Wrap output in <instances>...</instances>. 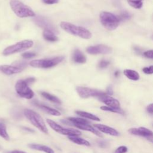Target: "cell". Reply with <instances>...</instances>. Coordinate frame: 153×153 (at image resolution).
<instances>
[{
    "mask_svg": "<svg viewBox=\"0 0 153 153\" xmlns=\"http://www.w3.org/2000/svg\"><path fill=\"white\" fill-rule=\"evenodd\" d=\"M60 26L66 32L83 39H90L91 37V32L81 26H78L66 22H61Z\"/></svg>",
    "mask_w": 153,
    "mask_h": 153,
    "instance_id": "obj_1",
    "label": "cell"
},
{
    "mask_svg": "<svg viewBox=\"0 0 153 153\" xmlns=\"http://www.w3.org/2000/svg\"><path fill=\"white\" fill-rule=\"evenodd\" d=\"M23 112L25 116L33 126L45 134L48 133V128L45 125V123L39 114L33 111V110L29 109H25Z\"/></svg>",
    "mask_w": 153,
    "mask_h": 153,
    "instance_id": "obj_2",
    "label": "cell"
},
{
    "mask_svg": "<svg viewBox=\"0 0 153 153\" xmlns=\"http://www.w3.org/2000/svg\"><path fill=\"white\" fill-rule=\"evenodd\" d=\"M10 6L14 13L19 17H35L33 11L19 0H10Z\"/></svg>",
    "mask_w": 153,
    "mask_h": 153,
    "instance_id": "obj_3",
    "label": "cell"
},
{
    "mask_svg": "<svg viewBox=\"0 0 153 153\" xmlns=\"http://www.w3.org/2000/svg\"><path fill=\"white\" fill-rule=\"evenodd\" d=\"M99 17L102 25L109 30L116 29L120 22L117 16L107 11H102L100 14Z\"/></svg>",
    "mask_w": 153,
    "mask_h": 153,
    "instance_id": "obj_4",
    "label": "cell"
},
{
    "mask_svg": "<svg viewBox=\"0 0 153 153\" xmlns=\"http://www.w3.org/2000/svg\"><path fill=\"white\" fill-rule=\"evenodd\" d=\"M64 58V56H57L44 59L33 60L29 63V65L33 68H50L60 63Z\"/></svg>",
    "mask_w": 153,
    "mask_h": 153,
    "instance_id": "obj_5",
    "label": "cell"
},
{
    "mask_svg": "<svg viewBox=\"0 0 153 153\" xmlns=\"http://www.w3.org/2000/svg\"><path fill=\"white\" fill-rule=\"evenodd\" d=\"M33 42L32 40H23L10 45L5 48L2 52L3 55L8 56L16 53L26 50L32 47Z\"/></svg>",
    "mask_w": 153,
    "mask_h": 153,
    "instance_id": "obj_6",
    "label": "cell"
},
{
    "mask_svg": "<svg viewBox=\"0 0 153 153\" xmlns=\"http://www.w3.org/2000/svg\"><path fill=\"white\" fill-rule=\"evenodd\" d=\"M46 121L53 130L61 134L68 136H78L81 134L80 131L73 128H65L50 119H47Z\"/></svg>",
    "mask_w": 153,
    "mask_h": 153,
    "instance_id": "obj_7",
    "label": "cell"
},
{
    "mask_svg": "<svg viewBox=\"0 0 153 153\" xmlns=\"http://www.w3.org/2000/svg\"><path fill=\"white\" fill-rule=\"evenodd\" d=\"M17 93L22 97L30 99L34 96L33 91L29 88V85L23 79L19 80L15 85Z\"/></svg>",
    "mask_w": 153,
    "mask_h": 153,
    "instance_id": "obj_8",
    "label": "cell"
},
{
    "mask_svg": "<svg viewBox=\"0 0 153 153\" xmlns=\"http://www.w3.org/2000/svg\"><path fill=\"white\" fill-rule=\"evenodd\" d=\"M76 91L79 96L81 98H88L90 97H99L103 95L106 94V93L100 91L98 90L88 88V87H80L78 86L76 88Z\"/></svg>",
    "mask_w": 153,
    "mask_h": 153,
    "instance_id": "obj_9",
    "label": "cell"
},
{
    "mask_svg": "<svg viewBox=\"0 0 153 153\" xmlns=\"http://www.w3.org/2000/svg\"><path fill=\"white\" fill-rule=\"evenodd\" d=\"M87 52L91 54H110L112 51L111 47L103 44H99L93 46H90L87 48Z\"/></svg>",
    "mask_w": 153,
    "mask_h": 153,
    "instance_id": "obj_10",
    "label": "cell"
},
{
    "mask_svg": "<svg viewBox=\"0 0 153 153\" xmlns=\"http://www.w3.org/2000/svg\"><path fill=\"white\" fill-rule=\"evenodd\" d=\"M128 131L131 134L148 138V139H150L151 142H152V131L146 127H140L139 128H130L128 130Z\"/></svg>",
    "mask_w": 153,
    "mask_h": 153,
    "instance_id": "obj_11",
    "label": "cell"
},
{
    "mask_svg": "<svg viewBox=\"0 0 153 153\" xmlns=\"http://www.w3.org/2000/svg\"><path fill=\"white\" fill-rule=\"evenodd\" d=\"M34 21L37 25L40 27H44V29L50 30L54 33L57 32L56 27L46 18L42 16H38L34 18Z\"/></svg>",
    "mask_w": 153,
    "mask_h": 153,
    "instance_id": "obj_12",
    "label": "cell"
},
{
    "mask_svg": "<svg viewBox=\"0 0 153 153\" xmlns=\"http://www.w3.org/2000/svg\"><path fill=\"white\" fill-rule=\"evenodd\" d=\"M98 99L100 101L102 102L109 107L113 108H120V103L119 101L117 99L113 98L108 94H105L101 97H98Z\"/></svg>",
    "mask_w": 153,
    "mask_h": 153,
    "instance_id": "obj_13",
    "label": "cell"
},
{
    "mask_svg": "<svg viewBox=\"0 0 153 153\" xmlns=\"http://www.w3.org/2000/svg\"><path fill=\"white\" fill-rule=\"evenodd\" d=\"M94 127L100 132L104 133L107 134H109L113 136H118L120 135L119 132L115 130V128L111 127L109 126L101 124H94Z\"/></svg>",
    "mask_w": 153,
    "mask_h": 153,
    "instance_id": "obj_14",
    "label": "cell"
},
{
    "mask_svg": "<svg viewBox=\"0 0 153 153\" xmlns=\"http://www.w3.org/2000/svg\"><path fill=\"white\" fill-rule=\"evenodd\" d=\"M23 69L19 68L13 65H1L0 66V71L6 75H13L17 74L22 71Z\"/></svg>",
    "mask_w": 153,
    "mask_h": 153,
    "instance_id": "obj_15",
    "label": "cell"
},
{
    "mask_svg": "<svg viewBox=\"0 0 153 153\" xmlns=\"http://www.w3.org/2000/svg\"><path fill=\"white\" fill-rule=\"evenodd\" d=\"M73 126H74L75 127H76V128H78L79 129L83 130H86L90 132L93 133V134H94L95 135L97 136L98 137H103V135L101 134V133L98 131L97 129L94 128L93 126L89 125L88 124H73Z\"/></svg>",
    "mask_w": 153,
    "mask_h": 153,
    "instance_id": "obj_16",
    "label": "cell"
},
{
    "mask_svg": "<svg viewBox=\"0 0 153 153\" xmlns=\"http://www.w3.org/2000/svg\"><path fill=\"white\" fill-rule=\"evenodd\" d=\"M33 103L48 114L54 115V116H60L61 115V113L58 110L51 108H50L49 106H47L46 105L41 104V103H39L37 102H34Z\"/></svg>",
    "mask_w": 153,
    "mask_h": 153,
    "instance_id": "obj_17",
    "label": "cell"
},
{
    "mask_svg": "<svg viewBox=\"0 0 153 153\" xmlns=\"http://www.w3.org/2000/svg\"><path fill=\"white\" fill-rule=\"evenodd\" d=\"M28 146L32 149L42 151L45 153H54V151L50 147L41 145V144H36V143H30L28 145Z\"/></svg>",
    "mask_w": 153,
    "mask_h": 153,
    "instance_id": "obj_18",
    "label": "cell"
},
{
    "mask_svg": "<svg viewBox=\"0 0 153 153\" xmlns=\"http://www.w3.org/2000/svg\"><path fill=\"white\" fill-rule=\"evenodd\" d=\"M73 60L78 63H84L86 62L87 59L84 54L78 49L74 51L73 54Z\"/></svg>",
    "mask_w": 153,
    "mask_h": 153,
    "instance_id": "obj_19",
    "label": "cell"
},
{
    "mask_svg": "<svg viewBox=\"0 0 153 153\" xmlns=\"http://www.w3.org/2000/svg\"><path fill=\"white\" fill-rule=\"evenodd\" d=\"M43 37L45 40L50 42H55L58 40V38L55 35V33L48 29H44L43 32Z\"/></svg>",
    "mask_w": 153,
    "mask_h": 153,
    "instance_id": "obj_20",
    "label": "cell"
},
{
    "mask_svg": "<svg viewBox=\"0 0 153 153\" xmlns=\"http://www.w3.org/2000/svg\"><path fill=\"white\" fill-rule=\"evenodd\" d=\"M75 112L78 115H79L85 118H87V119H90V120L97 121H99L100 120V118L98 117H97L96 115H93V114L87 112H85V111H75Z\"/></svg>",
    "mask_w": 153,
    "mask_h": 153,
    "instance_id": "obj_21",
    "label": "cell"
},
{
    "mask_svg": "<svg viewBox=\"0 0 153 153\" xmlns=\"http://www.w3.org/2000/svg\"><path fill=\"white\" fill-rule=\"evenodd\" d=\"M68 139L72 142L79 145H84L86 146H90V143L87 140L79 137L78 136H68Z\"/></svg>",
    "mask_w": 153,
    "mask_h": 153,
    "instance_id": "obj_22",
    "label": "cell"
},
{
    "mask_svg": "<svg viewBox=\"0 0 153 153\" xmlns=\"http://www.w3.org/2000/svg\"><path fill=\"white\" fill-rule=\"evenodd\" d=\"M124 74L130 79L137 81L140 78L139 74L135 71L131 69H126L124 71Z\"/></svg>",
    "mask_w": 153,
    "mask_h": 153,
    "instance_id": "obj_23",
    "label": "cell"
},
{
    "mask_svg": "<svg viewBox=\"0 0 153 153\" xmlns=\"http://www.w3.org/2000/svg\"><path fill=\"white\" fill-rule=\"evenodd\" d=\"M40 94L46 99L50 100L51 102H53L54 103H57V104H61V100L56 96L51 94L45 91H41Z\"/></svg>",
    "mask_w": 153,
    "mask_h": 153,
    "instance_id": "obj_24",
    "label": "cell"
},
{
    "mask_svg": "<svg viewBox=\"0 0 153 153\" xmlns=\"http://www.w3.org/2000/svg\"><path fill=\"white\" fill-rule=\"evenodd\" d=\"M0 136L6 140H10V136L7 131L6 125L2 121H0Z\"/></svg>",
    "mask_w": 153,
    "mask_h": 153,
    "instance_id": "obj_25",
    "label": "cell"
},
{
    "mask_svg": "<svg viewBox=\"0 0 153 153\" xmlns=\"http://www.w3.org/2000/svg\"><path fill=\"white\" fill-rule=\"evenodd\" d=\"M68 120L69 122L72 123L73 124H84L90 123V122L87 120L78 117H69L68 118Z\"/></svg>",
    "mask_w": 153,
    "mask_h": 153,
    "instance_id": "obj_26",
    "label": "cell"
},
{
    "mask_svg": "<svg viewBox=\"0 0 153 153\" xmlns=\"http://www.w3.org/2000/svg\"><path fill=\"white\" fill-rule=\"evenodd\" d=\"M100 109L102 110L105 111L112 112L114 113H117V114H120L121 115L124 114V112L121 108H113L109 107L108 106H102L100 107Z\"/></svg>",
    "mask_w": 153,
    "mask_h": 153,
    "instance_id": "obj_27",
    "label": "cell"
},
{
    "mask_svg": "<svg viewBox=\"0 0 153 153\" xmlns=\"http://www.w3.org/2000/svg\"><path fill=\"white\" fill-rule=\"evenodd\" d=\"M142 0H127V2L128 4L136 9H139L142 7L143 3H142Z\"/></svg>",
    "mask_w": 153,
    "mask_h": 153,
    "instance_id": "obj_28",
    "label": "cell"
},
{
    "mask_svg": "<svg viewBox=\"0 0 153 153\" xmlns=\"http://www.w3.org/2000/svg\"><path fill=\"white\" fill-rule=\"evenodd\" d=\"M13 66H15L19 68H20L22 69H23L26 66H27V63L26 62L24 61H18V62H16L14 63Z\"/></svg>",
    "mask_w": 153,
    "mask_h": 153,
    "instance_id": "obj_29",
    "label": "cell"
},
{
    "mask_svg": "<svg viewBox=\"0 0 153 153\" xmlns=\"http://www.w3.org/2000/svg\"><path fill=\"white\" fill-rule=\"evenodd\" d=\"M118 17L120 21L123 20H127V19H128L130 18V14L126 11H124V12H122L121 13V14L120 15V16Z\"/></svg>",
    "mask_w": 153,
    "mask_h": 153,
    "instance_id": "obj_30",
    "label": "cell"
},
{
    "mask_svg": "<svg viewBox=\"0 0 153 153\" xmlns=\"http://www.w3.org/2000/svg\"><path fill=\"white\" fill-rule=\"evenodd\" d=\"M127 150L128 149L126 146H120L116 149L114 153H126Z\"/></svg>",
    "mask_w": 153,
    "mask_h": 153,
    "instance_id": "obj_31",
    "label": "cell"
},
{
    "mask_svg": "<svg viewBox=\"0 0 153 153\" xmlns=\"http://www.w3.org/2000/svg\"><path fill=\"white\" fill-rule=\"evenodd\" d=\"M36 56V54L31 52H26L22 54V57L25 59H31Z\"/></svg>",
    "mask_w": 153,
    "mask_h": 153,
    "instance_id": "obj_32",
    "label": "cell"
},
{
    "mask_svg": "<svg viewBox=\"0 0 153 153\" xmlns=\"http://www.w3.org/2000/svg\"><path fill=\"white\" fill-rule=\"evenodd\" d=\"M142 71L146 74H152V72H153V66H150L149 67L143 68Z\"/></svg>",
    "mask_w": 153,
    "mask_h": 153,
    "instance_id": "obj_33",
    "label": "cell"
},
{
    "mask_svg": "<svg viewBox=\"0 0 153 153\" xmlns=\"http://www.w3.org/2000/svg\"><path fill=\"white\" fill-rule=\"evenodd\" d=\"M109 65V62L106 60H102L99 64V67L100 68H105Z\"/></svg>",
    "mask_w": 153,
    "mask_h": 153,
    "instance_id": "obj_34",
    "label": "cell"
},
{
    "mask_svg": "<svg viewBox=\"0 0 153 153\" xmlns=\"http://www.w3.org/2000/svg\"><path fill=\"white\" fill-rule=\"evenodd\" d=\"M143 55L144 56H145L147 58L149 59H152L153 58V53H152V50H148L146 51L143 53Z\"/></svg>",
    "mask_w": 153,
    "mask_h": 153,
    "instance_id": "obj_35",
    "label": "cell"
},
{
    "mask_svg": "<svg viewBox=\"0 0 153 153\" xmlns=\"http://www.w3.org/2000/svg\"><path fill=\"white\" fill-rule=\"evenodd\" d=\"M42 1L46 4H54L59 2V0H42Z\"/></svg>",
    "mask_w": 153,
    "mask_h": 153,
    "instance_id": "obj_36",
    "label": "cell"
},
{
    "mask_svg": "<svg viewBox=\"0 0 153 153\" xmlns=\"http://www.w3.org/2000/svg\"><path fill=\"white\" fill-rule=\"evenodd\" d=\"M146 111L150 114H153V104L152 103H150L149 105H148L147 106Z\"/></svg>",
    "mask_w": 153,
    "mask_h": 153,
    "instance_id": "obj_37",
    "label": "cell"
},
{
    "mask_svg": "<svg viewBox=\"0 0 153 153\" xmlns=\"http://www.w3.org/2000/svg\"><path fill=\"white\" fill-rule=\"evenodd\" d=\"M106 94L108 95H112L113 94V89H112V87L111 85H109L108 88H107V90H106Z\"/></svg>",
    "mask_w": 153,
    "mask_h": 153,
    "instance_id": "obj_38",
    "label": "cell"
},
{
    "mask_svg": "<svg viewBox=\"0 0 153 153\" xmlns=\"http://www.w3.org/2000/svg\"><path fill=\"white\" fill-rule=\"evenodd\" d=\"M25 81L28 85H29V84H31L32 83H33L35 81V79L34 78H29L25 79Z\"/></svg>",
    "mask_w": 153,
    "mask_h": 153,
    "instance_id": "obj_39",
    "label": "cell"
},
{
    "mask_svg": "<svg viewBox=\"0 0 153 153\" xmlns=\"http://www.w3.org/2000/svg\"><path fill=\"white\" fill-rule=\"evenodd\" d=\"M108 143L106 142V141H100L99 142V146L102 147V148H105V147H106L108 146Z\"/></svg>",
    "mask_w": 153,
    "mask_h": 153,
    "instance_id": "obj_40",
    "label": "cell"
},
{
    "mask_svg": "<svg viewBox=\"0 0 153 153\" xmlns=\"http://www.w3.org/2000/svg\"><path fill=\"white\" fill-rule=\"evenodd\" d=\"M5 153H26L25 151H19V150H13V151H7Z\"/></svg>",
    "mask_w": 153,
    "mask_h": 153,
    "instance_id": "obj_41",
    "label": "cell"
},
{
    "mask_svg": "<svg viewBox=\"0 0 153 153\" xmlns=\"http://www.w3.org/2000/svg\"><path fill=\"white\" fill-rule=\"evenodd\" d=\"M118 73H119L118 71H116V72H115V75L116 76H117L118 75Z\"/></svg>",
    "mask_w": 153,
    "mask_h": 153,
    "instance_id": "obj_42",
    "label": "cell"
}]
</instances>
